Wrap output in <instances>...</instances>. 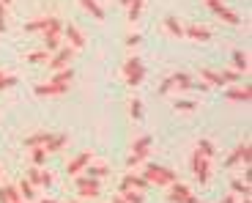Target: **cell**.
<instances>
[{"label":"cell","instance_id":"cell-43","mask_svg":"<svg viewBox=\"0 0 252 203\" xmlns=\"http://www.w3.org/2000/svg\"><path fill=\"white\" fill-rule=\"evenodd\" d=\"M220 203H236V198H233V195H227L225 201H220Z\"/></svg>","mask_w":252,"mask_h":203},{"label":"cell","instance_id":"cell-37","mask_svg":"<svg viewBox=\"0 0 252 203\" xmlns=\"http://www.w3.org/2000/svg\"><path fill=\"white\" fill-rule=\"evenodd\" d=\"M129 113H132L134 121H137L140 115H143V102H140V99H132V102H129Z\"/></svg>","mask_w":252,"mask_h":203},{"label":"cell","instance_id":"cell-7","mask_svg":"<svg viewBox=\"0 0 252 203\" xmlns=\"http://www.w3.org/2000/svg\"><path fill=\"white\" fill-rule=\"evenodd\" d=\"M94 162V151H80L74 159H69V165H66V173L69 176H80V173H85V168Z\"/></svg>","mask_w":252,"mask_h":203},{"label":"cell","instance_id":"cell-31","mask_svg":"<svg viewBox=\"0 0 252 203\" xmlns=\"http://www.w3.org/2000/svg\"><path fill=\"white\" fill-rule=\"evenodd\" d=\"M25 61L28 64H44V61H50V52L47 50H33V52H28Z\"/></svg>","mask_w":252,"mask_h":203},{"label":"cell","instance_id":"cell-23","mask_svg":"<svg viewBox=\"0 0 252 203\" xmlns=\"http://www.w3.org/2000/svg\"><path fill=\"white\" fill-rule=\"evenodd\" d=\"M80 6L85 8V11H88L94 19H104V8H101L96 0H80Z\"/></svg>","mask_w":252,"mask_h":203},{"label":"cell","instance_id":"cell-44","mask_svg":"<svg viewBox=\"0 0 252 203\" xmlns=\"http://www.w3.org/2000/svg\"><path fill=\"white\" fill-rule=\"evenodd\" d=\"M41 203H58V201H55V198H44Z\"/></svg>","mask_w":252,"mask_h":203},{"label":"cell","instance_id":"cell-46","mask_svg":"<svg viewBox=\"0 0 252 203\" xmlns=\"http://www.w3.org/2000/svg\"><path fill=\"white\" fill-rule=\"evenodd\" d=\"M0 3H3V6H8V3H11V0H0Z\"/></svg>","mask_w":252,"mask_h":203},{"label":"cell","instance_id":"cell-20","mask_svg":"<svg viewBox=\"0 0 252 203\" xmlns=\"http://www.w3.org/2000/svg\"><path fill=\"white\" fill-rule=\"evenodd\" d=\"M164 31L176 38H184V25L178 22V17H164Z\"/></svg>","mask_w":252,"mask_h":203},{"label":"cell","instance_id":"cell-1","mask_svg":"<svg viewBox=\"0 0 252 203\" xmlns=\"http://www.w3.org/2000/svg\"><path fill=\"white\" fill-rule=\"evenodd\" d=\"M143 178L148 184H157V187H173L178 181V173L170 170V168H164V165H148Z\"/></svg>","mask_w":252,"mask_h":203},{"label":"cell","instance_id":"cell-45","mask_svg":"<svg viewBox=\"0 0 252 203\" xmlns=\"http://www.w3.org/2000/svg\"><path fill=\"white\" fill-rule=\"evenodd\" d=\"M121 3H124V6H129V3H134V0H121Z\"/></svg>","mask_w":252,"mask_h":203},{"label":"cell","instance_id":"cell-47","mask_svg":"<svg viewBox=\"0 0 252 203\" xmlns=\"http://www.w3.org/2000/svg\"><path fill=\"white\" fill-rule=\"evenodd\" d=\"M69 203H80V201H69Z\"/></svg>","mask_w":252,"mask_h":203},{"label":"cell","instance_id":"cell-42","mask_svg":"<svg viewBox=\"0 0 252 203\" xmlns=\"http://www.w3.org/2000/svg\"><path fill=\"white\" fill-rule=\"evenodd\" d=\"M6 31V17H3V14H0V33Z\"/></svg>","mask_w":252,"mask_h":203},{"label":"cell","instance_id":"cell-34","mask_svg":"<svg viewBox=\"0 0 252 203\" xmlns=\"http://www.w3.org/2000/svg\"><path fill=\"white\" fill-rule=\"evenodd\" d=\"M14 85H17V77L0 69V91H8V88H14Z\"/></svg>","mask_w":252,"mask_h":203},{"label":"cell","instance_id":"cell-8","mask_svg":"<svg viewBox=\"0 0 252 203\" xmlns=\"http://www.w3.org/2000/svg\"><path fill=\"white\" fill-rule=\"evenodd\" d=\"M167 201H170V203H197V195L189 190L187 184L176 181V184H173V190H170V195H167Z\"/></svg>","mask_w":252,"mask_h":203},{"label":"cell","instance_id":"cell-9","mask_svg":"<svg viewBox=\"0 0 252 203\" xmlns=\"http://www.w3.org/2000/svg\"><path fill=\"white\" fill-rule=\"evenodd\" d=\"M71 58H74V50L66 44V47H61V50H58L55 55L50 58V61H47V66H50L52 71H61V69H66V66H69Z\"/></svg>","mask_w":252,"mask_h":203},{"label":"cell","instance_id":"cell-48","mask_svg":"<svg viewBox=\"0 0 252 203\" xmlns=\"http://www.w3.org/2000/svg\"><path fill=\"white\" fill-rule=\"evenodd\" d=\"M22 203H25V201H22Z\"/></svg>","mask_w":252,"mask_h":203},{"label":"cell","instance_id":"cell-35","mask_svg":"<svg viewBox=\"0 0 252 203\" xmlns=\"http://www.w3.org/2000/svg\"><path fill=\"white\" fill-rule=\"evenodd\" d=\"M230 190L239 192V195H244V198H250V184L241 181V178H233V181H230Z\"/></svg>","mask_w":252,"mask_h":203},{"label":"cell","instance_id":"cell-14","mask_svg":"<svg viewBox=\"0 0 252 203\" xmlns=\"http://www.w3.org/2000/svg\"><path fill=\"white\" fill-rule=\"evenodd\" d=\"M28 181H31V184H44V187H52V181H55V178H52L47 170L31 168V170H28Z\"/></svg>","mask_w":252,"mask_h":203},{"label":"cell","instance_id":"cell-11","mask_svg":"<svg viewBox=\"0 0 252 203\" xmlns=\"http://www.w3.org/2000/svg\"><path fill=\"white\" fill-rule=\"evenodd\" d=\"M63 33H66V38H69V47H71L74 52L85 47V36H82V31H80L77 25H71V22H69V25H63Z\"/></svg>","mask_w":252,"mask_h":203},{"label":"cell","instance_id":"cell-40","mask_svg":"<svg viewBox=\"0 0 252 203\" xmlns=\"http://www.w3.org/2000/svg\"><path fill=\"white\" fill-rule=\"evenodd\" d=\"M195 107H197L195 102H176V110H178V113H192Z\"/></svg>","mask_w":252,"mask_h":203},{"label":"cell","instance_id":"cell-39","mask_svg":"<svg viewBox=\"0 0 252 203\" xmlns=\"http://www.w3.org/2000/svg\"><path fill=\"white\" fill-rule=\"evenodd\" d=\"M206 8L208 11H214V14H220L222 8H225V0H206Z\"/></svg>","mask_w":252,"mask_h":203},{"label":"cell","instance_id":"cell-19","mask_svg":"<svg viewBox=\"0 0 252 203\" xmlns=\"http://www.w3.org/2000/svg\"><path fill=\"white\" fill-rule=\"evenodd\" d=\"M200 80L208 85V88H214V85H225L222 74H220V71H214V69H200Z\"/></svg>","mask_w":252,"mask_h":203},{"label":"cell","instance_id":"cell-21","mask_svg":"<svg viewBox=\"0 0 252 203\" xmlns=\"http://www.w3.org/2000/svg\"><path fill=\"white\" fill-rule=\"evenodd\" d=\"M66 140H69L66 135H50V140L44 143V151H47V154H52V151H61V148L66 146Z\"/></svg>","mask_w":252,"mask_h":203},{"label":"cell","instance_id":"cell-26","mask_svg":"<svg viewBox=\"0 0 252 203\" xmlns=\"http://www.w3.org/2000/svg\"><path fill=\"white\" fill-rule=\"evenodd\" d=\"M71 80H74V71H71V66H66V69H61L55 77H52V83H58V85H69Z\"/></svg>","mask_w":252,"mask_h":203},{"label":"cell","instance_id":"cell-18","mask_svg":"<svg viewBox=\"0 0 252 203\" xmlns=\"http://www.w3.org/2000/svg\"><path fill=\"white\" fill-rule=\"evenodd\" d=\"M170 80H173V91H187V88H195L192 85V77L187 74V71H176V74H170Z\"/></svg>","mask_w":252,"mask_h":203},{"label":"cell","instance_id":"cell-6","mask_svg":"<svg viewBox=\"0 0 252 203\" xmlns=\"http://www.w3.org/2000/svg\"><path fill=\"white\" fill-rule=\"evenodd\" d=\"M101 187L96 178H88V176H77V195L82 198V201H94V198H99Z\"/></svg>","mask_w":252,"mask_h":203},{"label":"cell","instance_id":"cell-5","mask_svg":"<svg viewBox=\"0 0 252 203\" xmlns=\"http://www.w3.org/2000/svg\"><path fill=\"white\" fill-rule=\"evenodd\" d=\"M148 148H151V135H140V137L134 140L132 154H129V159H126V165H129V168L140 165V162L148 157Z\"/></svg>","mask_w":252,"mask_h":203},{"label":"cell","instance_id":"cell-28","mask_svg":"<svg viewBox=\"0 0 252 203\" xmlns=\"http://www.w3.org/2000/svg\"><path fill=\"white\" fill-rule=\"evenodd\" d=\"M220 19H222V22H227V25H239V22H241V17H239V14H236L233 8H227V6L220 11Z\"/></svg>","mask_w":252,"mask_h":203},{"label":"cell","instance_id":"cell-3","mask_svg":"<svg viewBox=\"0 0 252 203\" xmlns=\"http://www.w3.org/2000/svg\"><path fill=\"white\" fill-rule=\"evenodd\" d=\"M124 77H126V85L129 88H137L145 77V66L140 58H126L124 61Z\"/></svg>","mask_w":252,"mask_h":203},{"label":"cell","instance_id":"cell-12","mask_svg":"<svg viewBox=\"0 0 252 203\" xmlns=\"http://www.w3.org/2000/svg\"><path fill=\"white\" fill-rule=\"evenodd\" d=\"M121 190H137V192H145V190H148V181H145L143 176H137V173H126V176L121 178Z\"/></svg>","mask_w":252,"mask_h":203},{"label":"cell","instance_id":"cell-17","mask_svg":"<svg viewBox=\"0 0 252 203\" xmlns=\"http://www.w3.org/2000/svg\"><path fill=\"white\" fill-rule=\"evenodd\" d=\"M225 99H230V102H244V104H247V102L252 99V91L247 88V85H244V88H227V91H225Z\"/></svg>","mask_w":252,"mask_h":203},{"label":"cell","instance_id":"cell-22","mask_svg":"<svg viewBox=\"0 0 252 203\" xmlns=\"http://www.w3.org/2000/svg\"><path fill=\"white\" fill-rule=\"evenodd\" d=\"M233 66H236V71H239V74H241V71L247 74V71H250V55H247V52H241V50H236L233 52Z\"/></svg>","mask_w":252,"mask_h":203},{"label":"cell","instance_id":"cell-29","mask_svg":"<svg viewBox=\"0 0 252 203\" xmlns=\"http://www.w3.org/2000/svg\"><path fill=\"white\" fill-rule=\"evenodd\" d=\"M17 190H19V195H22V201H31V198H36V192H33V184L28 181V178H22V181H19Z\"/></svg>","mask_w":252,"mask_h":203},{"label":"cell","instance_id":"cell-4","mask_svg":"<svg viewBox=\"0 0 252 203\" xmlns=\"http://www.w3.org/2000/svg\"><path fill=\"white\" fill-rule=\"evenodd\" d=\"M63 22L58 17H38L25 25V33H61Z\"/></svg>","mask_w":252,"mask_h":203},{"label":"cell","instance_id":"cell-10","mask_svg":"<svg viewBox=\"0 0 252 203\" xmlns=\"http://www.w3.org/2000/svg\"><path fill=\"white\" fill-rule=\"evenodd\" d=\"M236 162H244V165H250V143H247V140H244V143H239V146L233 148V154L225 159L227 168H233Z\"/></svg>","mask_w":252,"mask_h":203},{"label":"cell","instance_id":"cell-32","mask_svg":"<svg viewBox=\"0 0 252 203\" xmlns=\"http://www.w3.org/2000/svg\"><path fill=\"white\" fill-rule=\"evenodd\" d=\"M197 151H203V154H206V157H217V146H214V143H211V140H206V137H203V140H197Z\"/></svg>","mask_w":252,"mask_h":203},{"label":"cell","instance_id":"cell-33","mask_svg":"<svg viewBox=\"0 0 252 203\" xmlns=\"http://www.w3.org/2000/svg\"><path fill=\"white\" fill-rule=\"evenodd\" d=\"M50 135H52V132H36V135H31L25 143H28L31 148H33V146H44L47 140H50Z\"/></svg>","mask_w":252,"mask_h":203},{"label":"cell","instance_id":"cell-15","mask_svg":"<svg viewBox=\"0 0 252 203\" xmlns=\"http://www.w3.org/2000/svg\"><path fill=\"white\" fill-rule=\"evenodd\" d=\"M184 36L195 38V41H211V31H208V28H203V25H189V28H184Z\"/></svg>","mask_w":252,"mask_h":203},{"label":"cell","instance_id":"cell-30","mask_svg":"<svg viewBox=\"0 0 252 203\" xmlns=\"http://www.w3.org/2000/svg\"><path fill=\"white\" fill-rule=\"evenodd\" d=\"M31 159H33V165H44L47 162V151H44V146H33L31 148Z\"/></svg>","mask_w":252,"mask_h":203},{"label":"cell","instance_id":"cell-16","mask_svg":"<svg viewBox=\"0 0 252 203\" xmlns=\"http://www.w3.org/2000/svg\"><path fill=\"white\" fill-rule=\"evenodd\" d=\"M0 203H22V195H19L17 184L0 187Z\"/></svg>","mask_w":252,"mask_h":203},{"label":"cell","instance_id":"cell-36","mask_svg":"<svg viewBox=\"0 0 252 203\" xmlns=\"http://www.w3.org/2000/svg\"><path fill=\"white\" fill-rule=\"evenodd\" d=\"M143 6H145V0H134V3H129V6H126V8H129V19H132V22H134V19H140Z\"/></svg>","mask_w":252,"mask_h":203},{"label":"cell","instance_id":"cell-2","mask_svg":"<svg viewBox=\"0 0 252 203\" xmlns=\"http://www.w3.org/2000/svg\"><path fill=\"white\" fill-rule=\"evenodd\" d=\"M211 165H214V157H206L203 151L195 148V154H192V176H195L200 184H206L208 178H211Z\"/></svg>","mask_w":252,"mask_h":203},{"label":"cell","instance_id":"cell-41","mask_svg":"<svg viewBox=\"0 0 252 203\" xmlns=\"http://www.w3.org/2000/svg\"><path fill=\"white\" fill-rule=\"evenodd\" d=\"M140 41H143V38H140L137 33H134V36H126V44H129V47H137Z\"/></svg>","mask_w":252,"mask_h":203},{"label":"cell","instance_id":"cell-27","mask_svg":"<svg viewBox=\"0 0 252 203\" xmlns=\"http://www.w3.org/2000/svg\"><path fill=\"white\" fill-rule=\"evenodd\" d=\"M107 165H88V168H85V176H88V178H96V181H99V178H104V176H107Z\"/></svg>","mask_w":252,"mask_h":203},{"label":"cell","instance_id":"cell-13","mask_svg":"<svg viewBox=\"0 0 252 203\" xmlns=\"http://www.w3.org/2000/svg\"><path fill=\"white\" fill-rule=\"evenodd\" d=\"M36 96H63L66 91H69V85H58V83H44V85H36Z\"/></svg>","mask_w":252,"mask_h":203},{"label":"cell","instance_id":"cell-24","mask_svg":"<svg viewBox=\"0 0 252 203\" xmlns=\"http://www.w3.org/2000/svg\"><path fill=\"white\" fill-rule=\"evenodd\" d=\"M61 33H44V50L47 52H58L61 50Z\"/></svg>","mask_w":252,"mask_h":203},{"label":"cell","instance_id":"cell-38","mask_svg":"<svg viewBox=\"0 0 252 203\" xmlns=\"http://www.w3.org/2000/svg\"><path fill=\"white\" fill-rule=\"evenodd\" d=\"M220 74H222V80H225V85L227 83H239V80H241V74H239V71H233V69H225V71H220Z\"/></svg>","mask_w":252,"mask_h":203},{"label":"cell","instance_id":"cell-25","mask_svg":"<svg viewBox=\"0 0 252 203\" xmlns=\"http://www.w3.org/2000/svg\"><path fill=\"white\" fill-rule=\"evenodd\" d=\"M118 195L124 198V203H145V195L137 190H121Z\"/></svg>","mask_w":252,"mask_h":203}]
</instances>
